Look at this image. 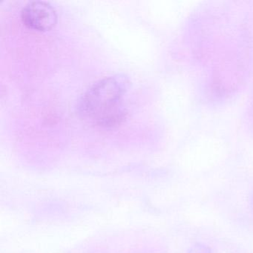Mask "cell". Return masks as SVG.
I'll use <instances>...</instances> for the list:
<instances>
[{
  "mask_svg": "<svg viewBox=\"0 0 253 253\" xmlns=\"http://www.w3.org/2000/svg\"><path fill=\"white\" fill-rule=\"evenodd\" d=\"M189 253H211L210 249L201 244H197L189 250Z\"/></svg>",
  "mask_w": 253,
  "mask_h": 253,
  "instance_id": "cell-3",
  "label": "cell"
},
{
  "mask_svg": "<svg viewBox=\"0 0 253 253\" xmlns=\"http://www.w3.org/2000/svg\"><path fill=\"white\" fill-rule=\"evenodd\" d=\"M125 89V80L120 77L97 81L84 94L80 103L81 113L100 126L117 125L125 117L123 106Z\"/></svg>",
  "mask_w": 253,
  "mask_h": 253,
  "instance_id": "cell-1",
  "label": "cell"
},
{
  "mask_svg": "<svg viewBox=\"0 0 253 253\" xmlns=\"http://www.w3.org/2000/svg\"><path fill=\"white\" fill-rule=\"evenodd\" d=\"M21 19L23 24L29 29L46 32L57 24V14L49 2L32 1L22 10Z\"/></svg>",
  "mask_w": 253,
  "mask_h": 253,
  "instance_id": "cell-2",
  "label": "cell"
}]
</instances>
